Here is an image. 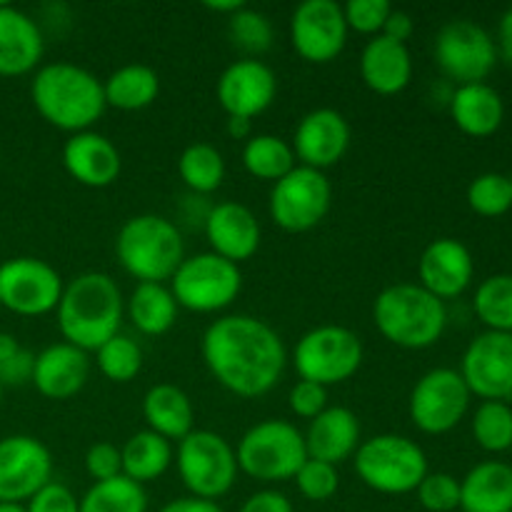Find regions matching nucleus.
Segmentation results:
<instances>
[{
	"label": "nucleus",
	"mask_w": 512,
	"mask_h": 512,
	"mask_svg": "<svg viewBox=\"0 0 512 512\" xmlns=\"http://www.w3.org/2000/svg\"><path fill=\"white\" fill-rule=\"evenodd\" d=\"M18 350H20V343L13 338V335L0 333V363L8 360L13 353H18Z\"/></svg>",
	"instance_id": "6e6d98bb"
},
{
	"label": "nucleus",
	"mask_w": 512,
	"mask_h": 512,
	"mask_svg": "<svg viewBox=\"0 0 512 512\" xmlns=\"http://www.w3.org/2000/svg\"><path fill=\"white\" fill-rule=\"evenodd\" d=\"M120 455H123V475L138 485L163 478L175 458L173 443L148 428L130 435L120 448Z\"/></svg>",
	"instance_id": "2f4dec72"
},
{
	"label": "nucleus",
	"mask_w": 512,
	"mask_h": 512,
	"mask_svg": "<svg viewBox=\"0 0 512 512\" xmlns=\"http://www.w3.org/2000/svg\"><path fill=\"white\" fill-rule=\"evenodd\" d=\"M160 512H225L218 503L203 498H193V495H185V498L170 500L168 505H163Z\"/></svg>",
	"instance_id": "3c124183"
},
{
	"label": "nucleus",
	"mask_w": 512,
	"mask_h": 512,
	"mask_svg": "<svg viewBox=\"0 0 512 512\" xmlns=\"http://www.w3.org/2000/svg\"><path fill=\"white\" fill-rule=\"evenodd\" d=\"M80 512H148V493L125 475L93 483L80 498Z\"/></svg>",
	"instance_id": "f704fd0d"
},
{
	"label": "nucleus",
	"mask_w": 512,
	"mask_h": 512,
	"mask_svg": "<svg viewBox=\"0 0 512 512\" xmlns=\"http://www.w3.org/2000/svg\"><path fill=\"white\" fill-rule=\"evenodd\" d=\"M205 240L210 253L240 265L253 258L260 248V223L253 210L235 200L213 205L203 218Z\"/></svg>",
	"instance_id": "aec40b11"
},
{
	"label": "nucleus",
	"mask_w": 512,
	"mask_h": 512,
	"mask_svg": "<svg viewBox=\"0 0 512 512\" xmlns=\"http://www.w3.org/2000/svg\"><path fill=\"white\" fill-rule=\"evenodd\" d=\"M468 205L483 218H500L512 208V188L508 175L483 173L468 185Z\"/></svg>",
	"instance_id": "ea45409f"
},
{
	"label": "nucleus",
	"mask_w": 512,
	"mask_h": 512,
	"mask_svg": "<svg viewBox=\"0 0 512 512\" xmlns=\"http://www.w3.org/2000/svg\"><path fill=\"white\" fill-rule=\"evenodd\" d=\"M240 473L258 483H288L308 460L305 438L293 423L268 418L248 428L235 448Z\"/></svg>",
	"instance_id": "0eeeda50"
},
{
	"label": "nucleus",
	"mask_w": 512,
	"mask_h": 512,
	"mask_svg": "<svg viewBox=\"0 0 512 512\" xmlns=\"http://www.w3.org/2000/svg\"><path fill=\"white\" fill-rule=\"evenodd\" d=\"M293 153L298 165L328 170L343 160L350 148V123L335 108H315L300 118L293 135Z\"/></svg>",
	"instance_id": "6ab92c4d"
},
{
	"label": "nucleus",
	"mask_w": 512,
	"mask_h": 512,
	"mask_svg": "<svg viewBox=\"0 0 512 512\" xmlns=\"http://www.w3.org/2000/svg\"><path fill=\"white\" fill-rule=\"evenodd\" d=\"M510 458H512V448H510Z\"/></svg>",
	"instance_id": "052dcab7"
},
{
	"label": "nucleus",
	"mask_w": 512,
	"mask_h": 512,
	"mask_svg": "<svg viewBox=\"0 0 512 512\" xmlns=\"http://www.w3.org/2000/svg\"><path fill=\"white\" fill-rule=\"evenodd\" d=\"M0 512H28V510H25V505H18V503H0Z\"/></svg>",
	"instance_id": "4d7b16f0"
},
{
	"label": "nucleus",
	"mask_w": 512,
	"mask_h": 512,
	"mask_svg": "<svg viewBox=\"0 0 512 512\" xmlns=\"http://www.w3.org/2000/svg\"><path fill=\"white\" fill-rule=\"evenodd\" d=\"M373 323L390 345L433 348L448 328V308L420 283H395L373 300Z\"/></svg>",
	"instance_id": "20e7f679"
},
{
	"label": "nucleus",
	"mask_w": 512,
	"mask_h": 512,
	"mask_svg": "<svg viewBox=\"0 0 512 512\" xmlns=\"http://www.w3.org/2000/svg\"><path fill=\"white\" fill-rule=\"evenodd\" d=\"M365 358L363 340L345 325H318L295 343L293 365L300 380L323 388L353 378Z\"/></svg>",
	"instance_id": "9d476101"
},
{
	"label": "nucleus",
	"mask_w": 512,
	"mask_h": 512,
	"mask_svg": "<svg viewBox=\"0 0 512 512\" xmlns=\"http://www.w3.org/2000/svg\"><path fill=\"white\" fill-rule=\"evenodd\" d=\"M498 53L505 55V60L512 65V5L503 13L498 28Z\"/></svg>",
	"instance_id": "603ef678"
},
{
	"label": "nucleus",
	"mask_w": 512,
	"mask_h": 512,
	"mask_svg": "<svg viewBox=\"0 0 512 512\" xmlns=\"http://www.w3.org/2000/svg\"><path fill=\"white\" fill-rule=\"evenodd\" d=\"M228 33L233 45L243 50L245 58H258L273 45V25H270L268 15L248 8V5L230 15Z\"/></svg>",
	"instance_id": "58836bf2"
},
{
	"label": "nucleus",
	"mask_w": 512,
	"mask_h": 512,
	"mask_svg": "<svg viewBox=\"0 0 512 512\" xmlns=\"http://www.w3.org/2000/svg\"><path fill=\"white\" fill-rule=\"evenodd\" d=\"M85 473L90 475L93 483H103V480H113L123 475V455H120L118 445L108 443H93L85 453Z\"/></svg>",
	"instance_id": "c03bdc74"
},
{
	"label": "nucleus",
	"mask_w": 512,
	"mask_h": 512,
	"mask_svg": "<svg viewBox=\"0 0 512 512\" xmlns=\"http://www.w3.org/2000/svg\"><path fill=\"white\" fill-rule=\"evenodd\" d=\"M228 135L235 140L253 138V120L245 118H228Z\"/></svg>",
	"instance_id": "864d4df0"
},
{
	"label": "nucleus",
	"mask_w": 512,
	"mask_h": 512,
	"mask_svg": "<svg viewBox=\"0 0 512 512\" xmlns=\"http://www.w3.org/2000/svg\"><path fill=\"white\" fill-rule=\"evenodd\" d=\"M360 78L373 93L398 95L413 80V55L408 45L375 35L360 53Z\"/></svg>",
	"instance_id": "a878e982"
},
{
	"label": "nucleus",
	"mask_w": 512,
	"mask_h": 512,
	"mask_svg": "<svg viewBox=\"0 0 512 512\" xmlns=\"http://www.w3.org/2000/svg\"><path fill=\"white\" fill-rule=\"evenodd\" d=\"M95 365L110 383L125 385L138 378V373L143 370V350L130 335L118 333L95 350Z\"/></svg>",
	"instance_id": "e433bc0d"
},
{
	"label": "nucleus",
	"mask_w": 512,
	"mask_h": 512,
	"mask_svg": "<svg viewBox=\"0 0 512 512\" xmlns=\"http://www.w3.org/2000/svg\"><path fill=\"white\" fill-rule=\"evenodd\" d=\"M298 165L293 153V145L285 138L273 133H253V138L243 145V168L253 178L278 183L280 178L290 173Z\"/></svg>",
	"instance_id": "473e14b6"
},
{
	"label": "nucleus",
	"mask_w": 512,
	"mask_h": 512,
	"mask_svg": "<svg viewBox=\"0 0 512 512\" xmlns=\"http://www.w3.org/2000/svg\"><path fill=\"white\" fill-rule=\"evenodd\" d=\"M243 0H225V3H205V8L208 10H213V13H220V15H233V13H238L240 8H243Z\"/></svg>",
	"instance_id": "5fc2aeb1"
},
{
	"label": "nucleus",
	"mask_w": 512,
	"mask_h": 512,
	"mask_svg": "<svg viewBox=\"0 0 512 512\" xmlns=\"http://www.w3.org/2000/svg\"><path fill=\"white\" fill-rule=\"evenodd\" d=\"M413 33H415V20H413V15L405 13V10L393 8V10H390L388 20H385L383 33H380V35H385V38L395 40V43L408 45V40L413 38Z\"/></svg>",
	"instance_id": "8fccbe9b"
},
{
	"label": "nucleus",
	"mask_w": 512,
	"mask_h": 512,
	"mask_svg": "<svg viewBox=\"0 0 512 512\" xmlns=\"http://www.w3.org/2000/svg\"><path fill=\"white\" fill-rule=\"evenodd\" d=\"M63 168L75 183L103 190L120 178L123 158L113 140L95 130H83L65 140Z\"/></svg>",
	"instance_id": "4be33fe9"
},
{
	"label": "nucleus",
	"mask_w": 512,
	"mask_h": 512,
	"mask_svg": "<svg viewBox=\"0 0 512 512\" xmlns=\"http://www.w3.org/2000/svg\"><path fill=\"white\" fill-rule=\"evenodd\" d=\"M178 175L193 195H210L223 185L225 160L215 145L193 143L180 153Z\"/></svg>",
	"instance_id": "72a5a7b5"
},
{
	"label": "nucleus",
	"mask_w": 512,
	"mask_h": 512,
	"mask_svg": "<svg viewBox=\"0 0 512 512\" xmlns=\"http://www.w3.org/2000/svg\"><path fill=\"white\" fill-rule=\"evenodd\" d=\"M53 480V455L33 435L0 438V503L25 505Z\"/></svg>",
	"instance_id": "dca6fc26"
},
{
	"label": "nucleus",
	"mask_w": 512,
	"mask_h": 512,
	"mask_svg": "<svg viewBox=\"0 0 512 512\" xmlns=\"http://www.w3.org/2000/svg\"><path fill=\"white\" fill-rule=\"evenodd\" d=\"M393 5L388 0H348L343 5L345 23H348V30H355L360 35H375L383 33V25L388 20Z\"/></svg>",
	"instance_id": "37998d69"
},
{
	"label": "nucleus",
	"mask_w": 512,
	"mask_h": 512,
	"mask_svg": "<svg viewBox=\"0 0 512 512\" xmlns=\"http://www.w3.org/2000/svg\"><path fill=\"white\" fill-rule=\"evenodd\" d=\"M288 405L298 418L303 420H315L325 408H328V388L318 383H310V380H298V383L290 388Z\"/></svg>",
	"instance_id": "a18cd8bd"
},
{
	"label": "nucleus",
	"mask_w": 512,
	"mask_h": 512,
	"mask_svg": "<svg viewBox=\"0 0 512 512\" xmlns=\"http://www.w3.org/2000/svg\"><path fill=\"white\" fill-rule=\"evenodd\" d=\"M115 255L120 268L138 283H170L185 260V243L173 220L143 213L120 225Z\"/></svg>",
	"instance_id": "39448f33"
},
{
	"label": "nucleus",
	"mask_w": 512,
	"mask_h": 512,
	"mask_svg": "<svg viewBox=\"0 0 512 512\" xmlns=\"http://www.w3.org/2000/svg\"><path fill=\"white\" fill-rule=\"evenodd\" d=\"M460 378L480 400H512V333L475 335L460 360Z\"/></svg>",
	"instance_id": "f3484780"
},
{
	"label": "nucleus",
	"mask_w": 512,
	"mask_h": 512,
	"mask_svg": "<svg viewBox=\"0 0 512 512\" xmlns=\"http://www.w3.org/2000/svg\"><path fill=\"white\" fill-rule=\"evenodd\" d=\"M33 365L35 353L20 345L18 353H13L8 360L0 363V385L3 388H20V385L30 383L33 380Z\"/></svg>",
	"instance_id": "de8ad7c7"
},
{
	"label": "nucleus",
	"mask_w": 512,
	"mask_h": 512,
	"mask_svg": "<svg viewBox=\"0 0 512 512\" xmlns=\"http://www.w3.org/2000/svg\"><path fill=\"white\" fill-rule=\"evenodd\" d=\"M168 288L178 308L203 315L220 313L238 300L243 290V273L240 265L205 250L185 255Z\"/></svg>",
	"instance_id": "6e6552de"
},
{
	"label": "nucleus",
	"mask_w": 512,
	"mask_h": 512,
	"mask_svg": "<svg viewBox=\"0 0 512 512\" xmlns=\"http://www.w3.org/2000/svg\"><path fill=\"white\" fill-rule=\"evenodd\" d=\"M90 355L70 343H53L35 353L33 380L43 398L70 400L85 388L90 378Z\"/></svg>",
	"instance_id": "b1692460"
},
{
	"label": "nucleus",
	"mask_w": 512,
	"mask_h": 512,
	"mask_svg": "<svg viewBox=\"0 0 512 512\" xmlns=\"http://www.w3.org/2000/svg\"><path fill=\"white\" fill-rule=\"evenodd\" d=\"M475 260L470 250L455 238H438L423 250L418 260V278L435 298L453 300L470 288Z\"/></svg>",
	"instance_id": "412c9836"
},
{
	"label": "nucleus",
	"mask_w": 512,
	"mask_h": 512,
	"mask_svg": "<svg viewBox=\"0 0 512 512\" xmlns=\"http://www.w3.org/2000/svg\"><path fill=\"white\" fill-rule=\"evenodd\" d=\"M30 100L40 118L63 133H83L105 113L103 80L75 63H45L30 80Z\"/></svg>",
	"instance_id": "7ed1b4c3"
},
{
	"label": "nucleus",
	"mask_w": 512,
	"mask_h": 512,
	"mask_svg": "<svg viewBox=\"0 0 512 512\" xmlns=\"http://www.w3.org/2000/svg\"><path fill=\"white\" fill-rule=\"evenodd\" d=\"M508 180H510V188H512V173L508 175Z\"/></svg>",
	"instance_id": "bf43d9fd"
},
{
	"label": "nucleus",
	"mask_w": 512,
	"mask_h": 512,
	"mask_svg": "<svg viewBox=\"0 0 512 512\" xmlns=\"http://www.w3.org/2000/svg\"><path fill=\"white\" fill-rule=\"evenodd\" d=\"M63 343L85 353H95L103 343L120 333L125 318V298L113 275L88 270L65 283L55 308Z\"/></svg>",
	"instance_id": "f03ea898"
},
{
	"label": "nucleus",
	"mask_w": 512,
	"mask_h": 512,
	"mask_svg": "<svg viewBox=\"0 0 512 512\" xmlns=\"http://www.w3.org/2000/svg\"><path fill=\"white\" fill-rule=\"evenodd\" d=\"M473 438L485 453H510L512 448L510 403L483 400L473 415Z\"/></svg>",
	"instance_id": "4c0bfd02"
},
{
	"label": "nucleus",
	"mask_w": 512,
	"mask_h": 512,
	"mask_svg": "<svg viewBox=\"0 0 512 512\" xmlns=\"http://www.w3.org/2000/svg\"><path fill=\"white\" fill-rule=\"evenodd\" d=\"M333 205V185L323 170L295 165L285 178L273 183L268 210L273 223L285 233H308L318 228Z\"/></svg>",
	"instance_id": "9b49d317"
},
{
	"label": "nucleus",
	"mask_w": 512,
	"mask_h": 512,
	"mask_svg": "<svg viewBox=\"0 0 512 512\" xmlns=\"http://www.w3.org/2000/svg\"><path fill=\"white\" fill-rule=\"evenodd\" d=\"M433 55L440 73L453 83H485L498 63V43L480 23L458 18L438 30Z\"/></svg>",
	"instance_id": "f8f14e48"
},
{
	"label": "nucleus",
	"mask_w": 512,
	"mask_h": 512,
	"mask_svg": "<svg viewBox=\"0 0 512 512\" xmlns=\"http://www.w3.org/2000/svg\"><path fill=\"white\" fill-rule=\"evenodd\" d=\"M63 288V278L48 260L18 255L0 263V305L20 318L55 313Z\"/></svg>",
	"instance_id": "ddd939ff"
},
{
	"label": "nucleus",
	"mask_w": 512,
	"mask_h": 512,
	"mask_svg": "<svg viewBox=\"0 0 512 512\" xmlns=\"http://www.w3.org/2000/svg\"><path fill=\"white\" fill-rule=\"evenodd\" d=\"M450 118L470 138H490L505 120V103L488 83L458 85L450 95Z\"/></svg>",
	"instance_id": "bb28decb"
},
{
	"label": "nucleus",
	"mask_w": 512,
	"mask_h": 512,
	"mask_svg": "<svg viewBox=\"0 0 512 512\" xmlns=\"http://www.w3.org/2000/svg\"><path fill=\"white\" fill-rule=\"evenodd\" d=\"M295 485H298L300 495L313 503H325V500L333 498L340 488V475L338 468L323 460L308 458L303 463V468L295 473Z\"/></svg>",
	"instance_id": "a19ab883"
},
{
	"label": "nucleus",
	"mask_w": 512,
	"mask_h": 512,
	"mask_svg": "<svg viewBox=\"0 0 512 512\" xmlns=\"http://www.w3.org/2000/svg\"><path fill=\"white\" fill-rule=\"evenodd\" d=\"M200 353L228 393L253 400L280 383L288 350L273 325L255 315H223L205 328Z\"/></svg>",
	"instance_id": "f257e3e1"
},
{
	"label": "nucleus",
	"mask_w": 512,
	"mask_h": 512,
	"mask_svg": "<svg viewBox=\"0 0 512 512\" xmlns=\"http://www.w3.org/2000/svg\"><path fill=\"white\" fill-rule=\"evenodd\" d=\"M143 420L148 430L165 440H183L195 430V408L190 395L173 383H158L145 393Z\"/></svg>",
	"instance_id": "c85d7f7f"
},
{
	"label": "nucleus",
	"mask_w": 512,
	"mask_h": 512,
	"mask_svg": "<svg viewBox=\"0 0 512 512\" xmlns=\"http://www.w3.org/2000/svg\"><path fill=\"white\" fill-rule=\"evenodd\" d=\"M178 475L193 498L218 500L233 490L238 480L235 448L213 430H193L175 448Z\"/></svg>",
	"instance_id": "1a4fd4ad"
},
{
	"label": "nucleus",
	"mask_w": 512,
	"mask_h": 512,
	"mask_svg": "<svg viewBox=\"0 0 512 512\" xmlns=\"http://www.w3.org/2000/svg\"><path fill=\"white\" fill-rule=\"evenodd\" d=\"M415 495L428 512H455L460 508V480L450 473H428Z\"/></svg>",
	"instance_id": "79ce46f5"
},
{
	"label": "nucleus",
	"mask_w": 512,
	"mask_h": 512,
	"mask_svg": "<svg viewBox=\"0 0 512 512\" xmlns=\"http://www.w3.org/2000/svg\"><path fill=\"white\" fill-rule=\"evenodd\" d=\"M45 53L38 20L10 3H0V78L35 73Z\"/></svg>",
	"instance_id": "5701e85b"
},
{
	"label": "nucleus",
	"mask_w": 512,
	"mask_h": 512,
	"mask_svg": "<svg viewBox=\"0 0 512 512\" xmlns=\"http://www.w3.org/2000/svg\"><path fill=\"white\" fill-rule=\"evenodd\" d=\"M470 390L458 370L433 368L413 385L408 413L425 435H445L458 428L470 408Z\"/></svg>",
	"instance_id": "4468645a"
},
{
	"label": "nucleus",
	"mask_w": 512,
	"mask_h": 512,
	"mask_svg": "<svg viewBox=\"0 0 512 512\" xmlns=\"http://www.w3.org/2000/svg\"><path fill=\"white\" fill-rule=\"evenodd\" d=\"M343 5L335 0H303L290 15V43L305 63H333L348 43Z\"/></svg>",
	"instance_id": "2eb2a0df"
},
{
	"label": "nucleus",
	"mask_w": 512,
	"mask_h": 512,
	"mask_svg": "<svg viewBox=\"0 0 512 512\" xmlns=\"http://www.w3.org/2000/svg\"><path fill=\"white\" fill-rule=\"evenodd\" d=\"M240 512H295L293 503L288 500V495L280 493V490H258V493L250 495L243 505H240Z\"/></svg>",
	"instance_id": "09e8293b"
},
{
	"label": "nucleus",
	"mask_w": 512,
	"mask_h": 512,
	"mask_svg": "<svg viewBox=\"0 0 512 512\" xmlns=\"http://www.w3.org/2000/svg\"><path fill=\"white\" fill-rule=\"evenodd\" d=\"M105 105L123 113H135L153 105L160 95V78L150 65L128 63L103 80Z\"/></svg>",
	"instance_id": "c756f323"
},
{
	"label": "nucleus",
	"mask_w": 512,
	"mask_h": 512,
	"mask_svg": "<svg viewBox=\"0 0 512 512\" xmlns=\"http://www.w3.org/2000/svg\"><path fill=\"white\" fill-rule=\"evenodd\" d=\"M353 458L358 478L370 490L383 495L415 493L430 473L425 450L415 440L395 433L363 440Z\"/></svg>",
	"instance_id": "423d86ee"
},
{
	"label": "nucleus",
	"mask_w": 512,
	"mask_h": 512,
	"mask_svg": "<svg viewBox=\"0 0 512 512\" xmlns=\"http://www.w3.org/2000/svg\"><path fill=\"white\" fill-rule=\"evenodd\" d=\"M463 512H512V465L503 460L478 463L460 480Z\"/></svg>",
	"instance_id": "cd10ccee"
},
{
	"label": "nucleus",
	"mask_w": 512,
	"mask_h": 512,
	"mask_svg": "<svg viewBox=\"0 0 512 512\" xmlns=\"http://www.w3.org/2000/svg\"><path fill=\"white\" fill-rule=\"evenodd\" d=\"M3 390H5V388H3V385H0V400H3Z\"/></svg>",
	"instance_id": "13d9d810"
},
{
	"label": "nucleus",
	"mask_w": 512,
	"mask_h": 512,
	"mask_svg": "<svg viewBox=\"0 0 512 512\" xmlns=\"http://www.w3.org/2000/svg\"><path fill=\"white\" fill-rule=\"evenodd\" d=\"M178 303L165 283H138L125 300V315L135 330L150 338L165 335L178 320Z\"/></svg>",
	"instance_id": "7c9ffc66"
},
{
	"label": "nucleus",
	"mask_w": 512,
	"mask_h": 512,
	"mask_svg": "<svg viewBox=\"0 0 512 512\" xmlns=\"http://www.w3.org/2000/svg\"><path fill=\"white\" fill-rule=\"evenodd\" d=\"M308 458L323 460L338 468L350 460L360 448V420L343 405H328L315 420H310L308 433H303Z\"/></svg>",
	"instance_id": "393cba45"
},
{
	"label": "nucleus",
	"mask_w": 512,
	"mask_h": 512,
	"mask_svg": "<svg viewBox=\"0 0 512 512\" xmlns=\"http://www.w3.org/2000/svg\"><path fill=\"white\" fill-rule=\"evenodd\" d=\"M278 78L273 68L258 58H240L220 73L215 98L228 118L255 120L273 105Z\"/></svg>",
	"instance_id": "a211bd4d"
},
{
	"label": "nucleus",
	"mask_w": 512,
	"mask_h": 512,
	"mask_svg": "<svg viewBox=\"0 0 512 512\" xmlns=\"http://www.w3.org/2000/svg\"><path fill=\"white\" fill-rule=\"evenodd\" d=\"M480 323L495 333H512V273H498L478 285L473 298Z\"/></svg>",
	"instance_id": "c9c22d12"
},
{
	"label": "nucleus",
	"mask_w": 512,
	"mask_h": 512,
	"mask_svg": "<svg viewBox=\"0 0 512 512\" xmlns=\"http://www.w3.org/2000/svg\"><path fill=\"white\" fill-rule=\"evenodd\" d=\"M28 512H80V498H75L73 490L63 483L50 480L45 488H40L33 498L25 503Z\"/></svg>",
	"instance_id": "49530a36"
}]
</instances>
